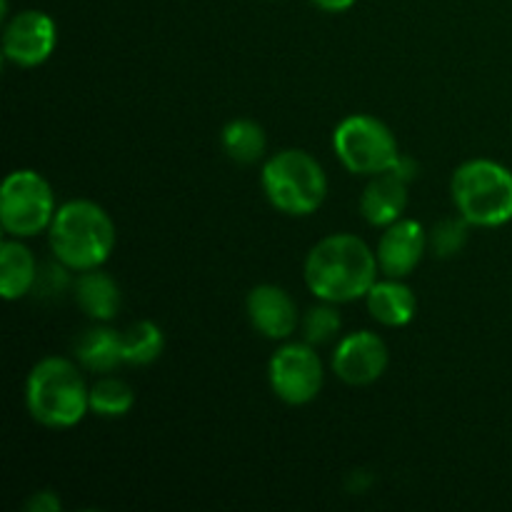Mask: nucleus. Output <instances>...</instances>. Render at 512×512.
Here are the masks:
<instances>
[{
    "label": "nucleus",
    "mask_w": 512,
    "mask_h": 512,
    "mask_svg": "<svg viewBox=\"0 0 512 512\" xmlns=\"http://www.w3.org/2000/svg\"><path fill=\"white\" fill-rule=\"evenodd\" d=\"M50 250L68 270L103 268L115 248V225L93 200H68L55 210L48 228Z\"/></svg>",
    "instance_id": "nucleus-2"
},
{
    "label": "nucleus",
    "mask_w": 512,
    "mask_h": 512,
    "mask_svg": "<svg viewBox=\"0 0 512 512\" xmlns=\"http://www.w3.org/2000/svg\"><path fill=\"white\" fill-rule=\"evenodd\" d=\"M60 508H63V503H60V498L53 490H38V493H33V498L25 503V510L28 512H58Z\"/></svg>",
    "instance_id": "nucleus-23"
},
{
    "label": "nucleus",
    "mask_w": 512,
    "mask_h": 512,
    "mask_svg": "<svg viewBox=\"0 0 512 512\" xmlns=\"http://www.w3.org/2000/svg\"><path fill=\"white\" fill-rule=\"evenodd\" d=\"M388 345L370 330L345 335L333 353V373L343 383L363 388L383 378L388 370Z\"/></svg>",
    "instance_id": "nucleus-10"
},
{
    "label": "nucleus",
    "mask_w": 512,
    "mask_h": 512,
    "mask_svg": "<svg viewBox=\"0 0 512 512\" xmlns=\"http://www.w3.org/2000/svg\"><path fill=\"white\" fill-rule=\"evenodd\" d=\"M313 3L325 13H345V10L353 8L355 0H313Z\"/></svg>",
    "instance_id": "nucleus-24"
},
{
    "label": "nucleus",
    "mask_w": 512,
    "mask_h": 512,
    "mask_svg": "<svg viewBox=\"0 0 512 512\" xmlns=\"http://www.w3.org/2000/svg\"><path fill=\"white\" fill-rule=\"evenodd\" d=\"M75 303L95 323H110L123 305L118 283L100 268L83 270L75 280Z\"/></svg>",
    "instance_id": "nucleus-16"
},
{
    "label": "nucleus",
    "mask_w": 512,
    "mask_h": 512,
    "mask_svg": "<svg viewBox=\"0 0 512 512\" xmlns=\"http://www.w3.org/2000/svg\"><path fill=\"white\" fill-rule=\"evenodd\" d=\"M468 230L470 223L458 215V218H448L443 223H438L433 228V233L428 235V248L433 250L438 258H453L468 243Z\"/></svg>",
    "instance_id": "nucleus-22"
},
{
    "label": "nucleus",
    "mask_w": 512,
    "mask_h": 512,
    "mask_svg": "<svg viewBox=\"0 0 512 512\" xmlns=\"http://www.w3.org/2000/svg\"><path fill=\"white\" fill-rule=\"evenodd\" d=\"M220 140H223L225 155L240 165L258 163L265 155V148H268L265 130L255 120L248 118L230 120L223 133H220Z\"/></svg>",
    "instance_id": "nucleus-18"
},
{
    "label": "nucleus",
    "mask_w": 512,
    "mask_h": 512,
    "mask_svg": "<svg viewBox=\"0 0 512 512\" xmlns=\"http://www.w3.org/2000/svg\"><path fill=\"white\" fill-rule=\"evenodd\" d=\"M55 195L38 170H13L0 188V225L10 238H35L55 218Z\"/></svg>",
    "instance_id": "nucleus-7"
},
{
    "label": "nucleus",
    "mask_w": 512,
    "mask_h": 512,
    "mask_svg": "<svg viewBox=\"0 0 512 512\" xmlns=\"http://www.w3.org/2000/svg\"><path fill=\"white\" fill-rule=\"evenodd\" d=\"M458 215L475 228H500L512 220V173L488 158L460 165L450 180Z\"/></svg>",
    "instance_id": "nucleus-4"
},
{
    "label": "nucleus",
    "mask_w": 512,
    "mask_h": 512,
    "mask_svg": "<svg viewBox=\"0 0 512 512\" xmlns=\"http://www.w3.org/2000/svg\"><path fill=\"white\" fill-rule=\"evenodd\" d=\"M378 255L353 233H335L310 248L305 285L325 303H353L368 295L378 280Z\"/></svg>",
    "instance_id": "nucleus-1"
},
{
    "label": "nucleus",
    "mask_w": 512,
    "mask_h": 512,
    "mask_svg": "<svg viewBox=\"0 0 512 512\" xmlns=\"http://www.w3.org/2000/svg\"><path fill=\"white\" fill-rule=\"evenodd\" d=\"M333 150L340 163L355 175H380L400 160L398 140L383 120L373 115H348L333 133Z\"/></svg>",
    "instance_id": "nucleus-6"
},
{
    "label": "nucleus",
    "mask_w": 512,
    "mask_h": 512,
    "mask_svg": "<svg viewBox=\"0 0 512 512\" xmlns=\"http://www.w3.org/2000/svg\"><path fill=\"white\" fill-rule=\"evenodd\" d=\"M58 30L43 10H23L5 20L3 58L18 68H35L53 55Z\"/></svg>",
    "instance_id": "nucleus-9"
},
{
    "label": "nucleus",
    "mask_w": 512,
    "mask_h": 512,
    "mask_svg": "<svg viewBox=\"0 0 512 512\" xmlns=\"http://www.w3.org/2000/svg\"><path fill=\"white\" fill-rule=\"evenodd\" d=\"M408 185L393 170L373 175L360 195V215L368 220L373 228H388L395 220L403 218L408 208Z\"/></svg>",
    "instance_id": "nucleus-13"
},
{
    "label": "nucleus",
    "mask_w": 512,
    "mask_h": 512,
    "mask_svg": "<svg viewBox=\"0 0 512 512\" xmlns=\"http://www.w3.org/2000/svg\"><path fill=\"white\" fill-rule=\"evenodd\" d=\"M365 305L373 320H378L385 328H405L418 310L415 293L403 283V278L375 280L373 288L365 295Z\"/></svg>",
    "instance_id": "nucleus-14"
},
{
    "label": "nucleus",
    "mask_w": 512,
    "mask_h": 512,
    "mask_svg": "<svg viewBox=\"0 0 512 512\" xmlns=\"http://www.w3.org/2000/svg\"><path fill=\"white\" fill-rule=\"evenodd\" d=\"M268 378L283 403L308 405L323 388V360L310 343H288L270 358Z\"/></svg>",
    "instance_id": "nucleus-8"
},
{
    "label": "nucleus",
    "mask_w": 512,
    "mask_h": 512,
    "mask_svg": "<svg viewBox=\"0 0 512 512\" xmlns=\"http://www.w3.org/2000/svg\"><path fill=\"white\" fill-rule=\"evenodd\" d=\"M135 393L125 380L113 378H100L98 383L90 388V413L98 418H123L133 410Z\"/></svg>",
    "instance_id": "nucleus-20"
},
{
    "label": "nucleus",
    "mask_w": 512,
    "mask_h": 512,
    "mask_svg": "<svg viewBox=\"0 0 512 512\" xmlns=\"http://www.w3.org/2000/svg\"><path fill=\"white\" fill-rule=\"evenodd\" d=\"M300 325H303L305 343L323 345L340 333V328H343V318H340L335 303H325V300H320V305H315V308H310L308 313H305L303 323Z\"/></svg>",
    "instance_id": "nucleus-21"
},
{
    "label": "nucleus",
    "mask_w": 512,
    "mask_h": 512,
    "mask_svg": "<svg viewBox=\"0 0 512 512\" xmlns=\"http://www.w3.org/2000/svg\"><path fill=\"white\" fill-rule=\"evenodd\" d=\"M165 335L153 320H138L123 330V363L150 365L163 355Z\"/></svg>",
    "instance_id": "nucleus-19"
},
{
    "label": "nucleus",
    "mask_w": 512,
    "mask_h": 512,
    "mask_svg": "<svg viewBox=\"0 0 512 512\" xmlns=\"http://www.w3.org/2000/svg\"><path fill=\"white\" fill-rule=\"evenodd\" d=\"M25 405L30 418L50 430L78 425L90 410V388L78 365L68 358L50 355L33 365L25 383Z\"/></svg>",
    "instance_id": "nucleus-3"
},
{
    "label": "nucleus",
    "mask_w": 512,
    "mask_h": 512,
    "mask_svg": "<svg viewBox=\"0 0 512 512\" xmlns=\"http://www.w3.org/2000/svg\"><path fill=\"white\" fill-rule=\"evenodd\" d=\"M75 358L90 373H113L123 363V333L98 323L78 338Z\"/></svg>",
    "instance_id": "nucleus-17"
},
{
    "label": "nucleus",
    "mask_w": 512,
    "mask_h": 512,
    "mask_svg": "<svg viewBox=\"0 0 512 512\" xmlns=\"http://www.w3.org/2000/svg\"><path fill=\"white\" fill-rule=\"evenodd\" d=\"M270 205L285 215H313L328 195V175L310 153L298 148L270 155L260 173Z\"/></svg>",
    "instance_id": "nucleus-5"
},
{
    "label": "nucleus",
    "mask_w": 512,
    "mask_h": 512,
    "mask_svg": "<svg viewBox=\"0 0 512 512\" xmlns=\"http://www.w3.org/2000/svg\"><path fill=\"white\" fill-rule=\"evenodd\" d=\"M250 325L268 340H288L298 330V305L280 285H255L245 300Z\"/></svg>",
    "instance_id": "nucleus-12"
},
{
    "label": "nucleus",
    "mask_w": 512,
    "mask_h": 512,
    "mask_svg": "<svg viewBox=\"0 0 512 512\" xmlns=\"http://www.w3.org/2000/svg\"><path fill=\"white\" fill-rule=\"evenodd\" d=\"M425 250H428V233L423 225L413 218H400L380 235L375 255L385 278H408L420 265Z\"/></svg>",
    "instance_id": "nucleus-11"
},
{
    "label": "nucleus",
    "mask_w": 512,
    "mask_h": 512,
    "mask_svg": "<svg viewBox=\"0 0 512 512\" xmlns=\"http://www.w3.org/2000/svg\"><path fill=\"white\" fill-rule=\"evenodd\" d=\"M38 283V263L20 238L0 243V295L8 303L25 298Z\"/></svg>",
    "instance_id": "nucleus-15"
}]
</instances>
